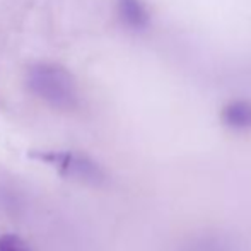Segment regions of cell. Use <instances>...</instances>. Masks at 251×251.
Wrapping results in <instances>:
<instances>
[{
    "label": "cell",
    "mask_w": 251,
    "mask_h": 251,
    "mask_svg": "<svg viewBox=\"0 0 251 251\" xmlns=\"http://www.w3.org/2000/svg\"><path fill=\"white\" fill-rule=\"evenodd\" d=\"M29 89L58 109H72L77 104V87L65 69L50 63H41L27 74Z\"/></svg>",
    "instance_id": "6da1fadb"
},
{
    "label": "cell",
    "mask_w": 251,
    "mask_h": 251,
    "mask_svg": "<svg viewBox=\"0 0 251 251\" xmlns=\"http://www.w3.org/2000/svg\"><path fill=\"white\" fill-rule=\"evenodd\" d=\"M29 157L53 166L63 178L87 185H102L106 181V173L102 168L87 155L69 151H33Z\"/></svg>",
    "instance_id": "7a4b0ae2"
},
{
    "label": "cell",
    "mask_w": 251,
    "mask_h": 251,
    "mask_svg": "<svg viewBox=\"0 0 251 251\" xmlns=\"http://www.w3.org/2000/svg\"><path fill=\"white\" fill-rule=\"evenodd\" d=\"M179 251H239V245L229 232L201 231L186 238Z\"/></svg>",
    "instance_id": "3957f363"
},
{
    "label": "cell",
    "mask_w": 251,
    "mask_h": 251,
    "mask_svg": "<svg viewBox=\"0 0 251 251\" xmlns=\"http://www.w3.org/2000/svg\"><path fill=\"white\" fill-rule=\"evenodd\" d=\"M221 120L227 128L245 132L251 128V102L246 100L231 101L222 108Z\"/></svg>",
    "instance_id": "277c9868"
},
{
    "label": "cell",
    "mask_w": 251,
    "mask_h": 251,
    "mask_svg": "<svg viewBox=\"0 0 251 251\" xmlns=\"http://www.w3.org/2000/svg\"><path fill=\"white\" fill-rule=\"evenodd\" d=\"M116 10L123 24L130 29L142 31L149 26V10L142 0H116Z\"/></svg>",
    "instance_id": "5b68a950"
},
{
    "label": "cell",
    "mask_w": 251,
    "mask_h": 251,
    "mask_svg": "<svg viewBox=\"0 0 251 251\" xmlns=\"http://www.w3.org/2000/svg\"><path fill=\"white\" fill-rule=\"evenodd\" d=\"M0 251H33L19 234L0 236Z\"/></svg>",
    "instance_id": "8992f818"
}]
</instances>
